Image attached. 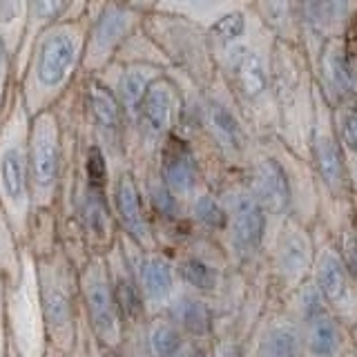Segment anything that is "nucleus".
Wrapping results in <instances>:
<instances>
[{"label":"nucleus","instance_id":"1","mask_svg":"<svg viewBox=\"0 0 357 357\" xmlns=\"http://www.w3.org/2000/svg\"><path fill=\"white\" fill-rule=\"evenodd\" d=\"M92 3H76L72 14L50 25L31 45L16 89L29 116L59 107L81 78Z\"/></svg>","mask_w":357,"mask_h":357},{"label":"nucleus","instance_id":"2","mask_svg":"<svg viewBox=\"0 0 357 357\" xmlns=\"http://www.w3.org/2000/svg\"><path fill=\"white\" fill-rule=\"evenodd\" d=\"M273 36L261 29L252 38L243 40L234 47L215 56L217 74L232 98L234 107L239 109L250 132L261 137H275L277 116L273 105L271 87V47Z\"/></svg>","mask_w":357,"mask_h":357},{"label":"nucleus","instance_id":"3","mask_svg":"<svg viewBox=\"0 0 357 357\" xmlns=\"http://www.w3.org/2000/svg\"><path fill=\"white\" fill-rule=\"evenodd\" d=\"M271 87L277 116V141L288 152L308 161V141L315 119V83L299 45L273 40Z\"/></svg>","mask_w":357,"mask_h":357},{"label":"nucleus","instance_id":"4","mask_svg":"<svg viewBox=\"0 0 357 357\" xmlns=\"http://www.w3.org/2000/svg\"><path fill=\"white\" fill-rule=\"evenodd\" d=\"M36 277L50 351L59 357H85L78 264L59 243L52 252L36 257Z\"/></svg>","mask_w":357,"mask_h":357},{"label":"nucleus","instance_id":"5","mask_svg":"<svg viewBox=\"0 0 357 357\" xmlns=\"http://www.w3.org/2000/svg\"><path fill=\"white\" fill-rule=\"evenodd\" d=\"M29 123V112L14 89L0 116V210L22 243H27L31 223Z\"/></svg>","mask_w":357,"mask_h":357},{"label":"nucleus","instance_id":"6","mask_svg":"<svg viewBox=\"0 0 357 357\" xmlns=\"http://www.w3.org/2000/svg\"><path fill=\"white\" fill-rule=\"evenodd\" d=\"M183 107V87L172 67L154 78L134 112L128 128V163L132 170H143L154 163V156L167 137L178 130Z\"/></svg>","mask_w":357,"mask_h":357},{"label":"nucleus","instance_id":"7","mask_svg":"<svg viewBox=\"0 0 357 357\" xmlns=\"http://www.w3.org/2000/svg\"><path fill=\"white\" fill-rule=\"evenodd\" d=\"M65 132L56 109L31 116L29 123V172L31 219L56 217L65 176ZM59 219V217H56Z\"/></svg>","mask_w":357,"mask_h":357},{"label":"nucleus","instance_id":"8","mask_svg":"<svg viewBox=\"0 0 357 357\" xmlns=\"http://www.w3.org/2000/svg\"><path fill=\"white\" fill-rule=\"evenodd\" d=\"M3 304L11 349L18 357H45L50 351L40 308L36 257L25 245L20 275L3 282Z\"/></svg>","mask_w":357,"mask_h":357},{"label":"nucleus","instance_id":"9","mask_svg":"<svg viewBox=\"0 0 357 357\" xmlns=\"http://www.w3.org/2000/svg\"><path fill=\"white\" fill-rule=\"evenodd\" d=\"M78 295L87 333L103 349L116 351L126 335V321L105 255H89L78 264Z\"/></svg>","mask_w":357,"mask_h":357},{"label":"nucleus","instance_id":"10","mask_svg":"<svg viewBox=\"0 0 357 357\" xmlns=\"http://www.w3.org/2000/svg\"><path fill=\"white\" fill-rule=\"evenodd\" d=\"M150 5L143 3H92L81 76H100L114 65L121 47L141 27Z\"/></svg>","mask_w":357,"mask_h":357},{"label":"nucleus","instance_id":"11","mask_svg":"<svg viewBox=\"0 0 357 357\" xmlns=\"http://www.w3.org/2000/svg\"><path fill=\"white\" fill-rule=\"evenodd\" d=\"M78 98L89 137L107 154L114 172L128 167V123L114 92L98 76H81Z\"/></svg>","mask_w":357,"mask_h":357},{"label":"nucleus","instance_id":"12","mask_svg":"<svg viewBox=\"0 0 357 357\" xmlns=\"http://www.w3.org/2000/svg\"><path fill=\"white\" fill-rule=\"evenodd\" d=\"M315 237V259H312L310 282L328 308L346 331L357 328V277L346 266L331 234L319 228Z\"/></svg>","mask_w":357,"mask_h":357},{"label":"nucleus","instance_id":"13","mask_svg":"<svg viewBox=\"0 0 357 357\" xmlns=\"http://www.w3.org/2000/svg\"><path fill=\"white\" fill-rule=\"evenodd\" d=\"M219 197L228 212V226L223 234H226L230 257L241 268L255 266L266 248L271 219L243 181L230 183Z\"/></svg>","mask_w":357,"mask_h":357},{"label":"nucleus","instance_id":"14","mask_svg":"<svg viewBox=\"0 0 357 357\" xmlns=\"http://www.w3.org/2000/svg\"><path fill=\"white\" fill-rule=\"evenodd\" d=\"M308 165L317 178L319 192L331 201L353 199L349 185V167L346 156L337 141L333 126V109L315 87V119H312V132L308 141Z\"/></svg>","mask_w":357,"mask_h":357},{"label":"nucleus","instance_id":"15","mask_svg":"<svg viewBox=\"0 0 357 357\" xmlns=\"http://www.w3.org/2000/svg\"><path fill=\"white\" fill-rule=\"evenodd\" d=\"M357 25V22H355ZM312 83L331 109L357 98V31L321 43L308 56Z\"/></svg>","mask_w":357,"mask_h":357},{"label":"nucleus","instance_id":"16","mask_svg":"<svg viewBox=\"0 0 357 357\" xmlns=\"http://www.w3.org/2000/svg\"><path fill=\"white\" fill-rule=\"evenodd\" d=\"M219 81L221 78L217 76V81L208 89H204V96H201V126H204L201 130H206L208 139L219 150L223 159L232 163H243L245 167L255 150L250 143L252 132L245 126L239 109L234 107L223 83V92H219Z\"/></svg>","mask_w":357,"mask_h":357},{"label":"nucleus","instance_id":"17","mask_svg":"<svg viewBox=\"0 0 357 357\" xmlns=\"http://www.w3.org/2000/svg\"><path fill=\"white\" fill-rule=\"evenodd\" d=\"M312 259H315L312 228L293 217L277 223L271 241V275L284 295H293L301 284L308 282Z\"/></svg>","mask_w":357,"mask_h":357},{"label":"nucleus","instance_id":"18","mask_svg":"<svg viewBox=\"0 0 357 357\" xmlns=\"http://www.w3.org/2000/svg\"><path fill=\"white\" fill-rule=\"evenodd\" d=\"M109 204L123 239H128L143 252L161 250V241L156 237V228L150 217L148 204H145L141 181L130 165L119 167L112 176Z\"/></svg>","mask_w":357,"mask_h":357},{"label":"nucleus","instance_id":"19","mask_svg":"<svg viewBox=\"0 0 357 357\" xmlns=\"http://www.w3.org/2000/svg\"><path fill=\"white\" fill-rule=\"evenodd\" d=\"M245 188L250 190L257 204L271 219V223H282L290 217L293 197H290V181L282 154L273 152L268 143L257 145L252 150L248 163H245Z\"/></svg>","mask_w":357,"mask_h":357},{"label":"nucleus","instance_id":"20","mask_svg":"<svg viewBox=\"0 0 357 357\" xmlns=\"http://www.w3.org/2000/svg\"><path fill=\"white\" fill-rule=\"evenodd\" d=\"M119 241L134 273V279H137V286H139V293H141L148 317L163 315L165 308L170 306V301L174 299V295L178 293V288H181L174 261L163 250L143 252L128 239H123L121 234H119Z\"/></svg>","mask_w":357,"mask_h":357},{"label":"nucleus","instance_id":"21","mask_svg":"<svg viewBox=\"0 0 357 357\" xmlns=\"http://www.w3.org/2000/svg\"><path fill=\"white\" fill-rule=\"evenodd\" d=\"M154 172L163 185L188 206L199 190H204V174H201V161L195 150V143L183 134L174 132L172 137L159 148L154 156Z\"/></svg>","mask_w":357,"mask_h":357},{"label":"nucleus","instance_id":"22","mask_svg":"<svg viewBox=\"0 0 357 357\" xmlns=\"http://www.w3.org/2000/svg\"><path fill=\"white\" fill-rule=\"evenodd\" d=\"M299 20V47L306 59L317 52L321 43L346 36L357 22V3H297Z\"/></svg>","mask_w":357,"mask_h":357},{"label":"nucleus","instance_id":"23","mask_svg":"<svg viewBox=\"0 0 357 357\" xmlns=\"http://www.w3.org/2000/svg\"><path fill=\"white\" fill-rule=\"evenodd\" d=\"M167 70H170V67H163L156 63H114L98 76L100 81L114 92L123 114H126L128 128L143 94L148 92V87L152 85V81L159 78L161 74H165Z\"/></svg>","mask_w":357,"mask_h":357},{"label":"nucleus","instance_id":"24","mask_svg":"<svg viewBox=\"0 0 357 357\" xmlns=\"http://www.w3.org/2000/svg\"><path fill=\"white\" fill-rule=\"evenodd\" d=\"M174 268L181 288L208 301L226 286V273H223V264L217 261V252L206 255L199 248H188L174 261Z\"/></svg>","mask_w":357,"mask_h":357},{"label":"nucleus","instance_id":"25","mask_svg":"<svg viewBox=\"0 0 357 357\" xmlns=\"http://www.w3.org/2000/svg\"><path fill=\"white\" fill-rule=\"evenodd\" d=\"M163 315L181 331L188 340L206 342L215 335V308L208 299L178 288V293L165 308Z\"/></svg>","mask_w":357,"mask_h":357},{"label":"nucleus","instance_id":"26","mask_svg":"<svg viewBox=\"0 0 357 357\" xmlns=\"http://www.w3.org/2000/svg\"><path fill=\"white\" fill-rule=\"evenodd\" d=\"M301 331V357H340L349 346V331L328 310L297 324Z\"/></svg>","mask_w":357,"mask_h":357},{"label":"nucleus","instance_id":"27","mask_svg":"<svg viewBox=\"0 0 357 357\" xmlns=\"http://www.w3.org/2000/svg\"><path fill=\"white\" fill-rule=\"evenodd\" d=\"M76 7V3H70V0H33L27 7V22H25V33H22L18 54L14 59V76L18 81V76L22 74V67L27 63V56L31 45L36 43V38L47 29L50 25H54L56 20L65 18L67 14H72V9Z\"/></svg>","mask_w":357,"mask_h":357},{"label":"nucleus","instance_id":"28","mask_svg":"<svg viewBox=\"0 0 357 357\" xmlns=\"http://www.w3.org/2000/svg\"><path fill=\"white\" fill-rule=\"evenodd\" d=\"M259 357H301V331L290 315H282L266 326L259 342Z\"/></svg>","mask_w":357,"mask_h":357},{"label":"nucleus","instance_id":"29","mask_svg":"<svg viewBox=\"0 0 357 357\" xmlns=\"http://www.w3.org/2000/svg\"><path fill=\"white\" fill-rule=\"evenodd\" d=\"M188 215L206 234H223L228 226V212L223 201L210 188L199 192L188 201Z\"/></svg>","mask_w":357,"mask_h":357},{"label":"nucleus","instance_id":"30","mask_svg":"<svg viewBox=\"0 0 357 357\" xmlns=\"http://www.w3.org/2000/svg\"><path fill=\"white\" fill-rule=\"evenodd\" d=\"M145 342L152 357H176L188 337L165 315H154L145 321Z\"/></svg>","mask_w":357,"mask_h":357},{"label":"nucleus","instance_id":"31","mask_svg":"<svg viewBox=\"0 0 357 357\" xmlns=\"http://www.w3.org/2000/svg\"><path fill=\"white\" fill-rule=\"evenodd\" d=\"M27 7L25 0H0V40L5 43L9 54L16 59L22 33H25L27 22Z\"/></svg>","mask_w":357,"mask_h":357},{"label":"nucleus","instance_id":"32","mask_svg":"<svg viewBox=\"0 0 357 357\" xmlns=\"http://www.w3.org/2000/svg\"><path fill=\"white\" fill-rule=\"evenodd\" d=\"M22 257H25V243L16 237L0 210V282H11L20 275Z\"/></svg>","mask_w":357,"mask_h":357},{"label":"nucleus","instance_id":"33","mask_svg":"<svg viewBox=\"0 0 357 357\" xmlns=\"http://www.w3.org/2000/svg\"><path fill=\"white\" fill-rule=\"evenodd\" d=\"M333 126L346 161L357 159V98L333 109Z\"/></svg>","mask_w":357,"mask_h":357},{"label":"nucleus","instance_id":"34","mask_svg":"<svg viewBox=\"0 0 357 357\" xmlns=\"http://www.w3.org/2000/svg\"><path fill=\"white\" fill-rule=\"evenodd\" d=\"M16 89V76H14V56L9 54L5 43L0 40V116L5 114L9 105V98Z\"/></svg>","mask_w":357,"mask_h":357},{"label":"nucleus","instance_id":"35","mask_svg":"<svg viewBox=\"0 0 357 357\" xmlns=\"http://www.w3.org/2000/svg\"><path fill=\"white\" fill-rule=\"evenodd\" d=\"M210 357H245L243 353V346L239 340H234V337H219L217 344L212 346V351H210Z\"/></svg>","mask_w":357,"mask_h":357},{"label":"nucleus","instance_id":"36","mask_svg":"<svg viewBox=\"0 0 357 357\" xmlns=\"http://www.w3.org/2000/svg\"><path fill=\"white\" fill-rule=\"evenodd\" d=\"M9 353V333L5 319V304H3V282H0V357H7Z\"/></svg>","mask_w":357,"mask_h":357},{"label":"nucleus","instance_id":"37","mask_svg":"<svg viewBox=\"0 0 357 357\" xmlns=\"http://www.w3.org/2000/svg\"><path fill=\"white\" fill-rule=\"evenodd\" d=\"M85 357H116V353L107 351L98 342H94L92 335H89L87 328H85Z\"/></svg>","mask_w":357,"mask_h":357},{"label":"nucleus","instance_id":"38","mask_svg":"<svg viewBox=\"0 0 357 357\" xmlns=\"http://www.w3.org/2000/svg\"><path fill=\"white\" fill-rule=\"evenodd\" d=\"M176 357H210V349L206 346V342H195L188 340V344L181 349Z\"/></svg>","mask_w":357,"mask_h":357},{"label":"nucleus","instance_id":"39","mask_svg":"<svg viewBox=\"0 0 357 357\" xmlns=\"http://www.w3.org/2000/svg\"><path fill=\"white\" fill-rule=\"evenodd\" d=\"M346 167H349V185H351V197L357 206V159L355 161H346Z\"/></svg>","mask_w":357,"mask_h":357},{"label":"nucleus","instance_id":"40","mask_svg":"<svg viewBox=\"0 0 357 357\" xmlns=\"http://www.w3.org/2000/svg\"><path fill=\"white\" fill-rule=\"evenodd\" d=\"M7 357H18V353L11 349V344H9V353H7Z\"/></svg>","mask_w":357,"mask_h":357},{"label":"nucleus","instance_id":"41","mask_svg":"<svg viewBox=\"0 0 357 357\" xmlns=\"http://www.w3.org/2000/svg\"><path fill=\"white\" fill-rule=\"evenodd\" d=\"M45 357H59V355H56L54 351H47V355H45Z\"/></svg>","mask_w":357,"mask_h":357},{"label":"nucleus","instance_id":"42","mask_svg":"<svg viewBox=\"0 0 357 357\" xmlns=\"http://www.w3.org/2000/svg\"><path fill=\"white\" fill-rule=\"evenodd\" d=\"M355 31H357V25H355Z\"/></svg>","mask_w":357,"mask_h":357},{"label":"nucleus","instance_id":"43","mask_svg":"<svg viewBox=\"0 0 357 357\" xmlns=\"http://www.w3.org/2000/svg\"><path fill=\"white\" fill-rule=\"evenodd\" d=\"M355 208H357V206H355Z\"/></svg>","mask_w":357,"mask_h":357}]
</instances>
